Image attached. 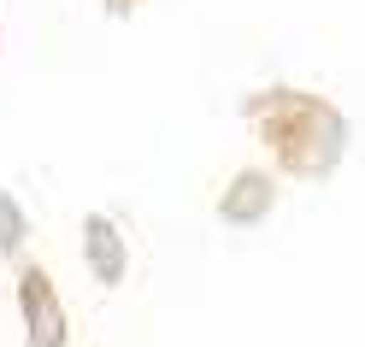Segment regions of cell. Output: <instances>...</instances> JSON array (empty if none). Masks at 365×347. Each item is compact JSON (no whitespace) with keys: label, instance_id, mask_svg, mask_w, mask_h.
I'll list each match as a JSON object with an SVG mask.
<instances>
[{"label":"cell","instance_id":"5b68a950","mask_svg":"<svg viewBox=\"0 0 365 347\" xmlns=\"http://www.w3.org/2000/svg\"><path fill=\"white\" fill-rule=\"evenodd\" d=\"M30 242V218H24V206H18V195L0 189V259H18Z\"/></svg>","mask_w":365,"mask_h":347},{"label":"cell","instance_id":"7a4b0ae2","mask_svg":"<svg viewBox=\"0 0 365 347\" xmlns=\"http://www.w3.org/2000/svg\"><path fill=\"white\" fill-rule=\"evenodd\" d=\"M18 323H24V347H65L71 341V312L59 300V283L36 259L18 265Z\"/></svg>","mask_w":365,"mask_h":347},{"label":"cell","instance_id":"6da1fadb","mask_svg":"<svg viewBox=\"0 0 365 347\" xmlns=\"http://www.w3.org/2000/svg\"><path fill=\"white\" fill-rule=\"evenodd\" d=\"M247 118H254L265 153L277 159V171L289 177H330L348 153V118L341 106H330L324 95H307V88H259L247 95Z\"/></svg>","mask_w":365,"mask_h":347},{"label":"cell","instance_id":"3957f363","mask_svg":"<svg viewBox=\"0 0 365 347\" xmlns=\"http://www.w3.org/2000/svg\"><path fill=\"white\" fill-rule=\"evenodd\" d=\"M83 265H88V276H95L101 289H118L130 276V242H124L118 218H106V212L83 218Z\"/></svg>","mask_w":365,"mask_h":347},{"label":"cell","instance_id":"277c9868","mask_svg":"<svg viewBox=\"0 0 365 347\" xmlns=\"http://www.w3.org/2000/svg\"><path fill=\"white\" fill-rule=\"evenodd\" d=\"M271 206H277V177L259 171V165H242L230 171V182L218 189V218L230 224V229H247V224H259Z\"/></svg>","mask_w":365,"mask_h":347},{"label":"cell","instance_id":"8992f818","mask_svg":"<svg viewBox=\"0 0 365 347\" xmlns=\"http://www.w3.org/2000/svg\"><path fill=\"white\" fill-rule=\"evenodd\" d=\"M101 6H106V12H112V18H130V12H135V6H142V0H101Z\"/></svg>","mask_w":365,"mask_h":347}]
</instances>
